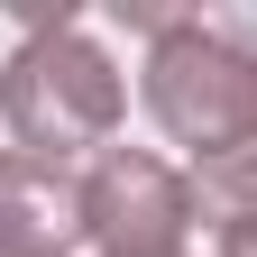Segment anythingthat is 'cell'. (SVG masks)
I'll return each instance as SVG.
<instances>
[{
	"mask_svg": "<svg viewBox=\"0 0 257 257\" xmlns=\"http://www.w3.org/2000/svg\"><path fill=\"white\" fill-rule=\"evenodd\" d=\"M128 119V83L101 55L83 19H28V37L0 64V128L19 138V156L74 166V156L110 147Z\"/></svg>",
	"mask_w": 257,
	"mask_h": 257,
	"instance_id": "1",
	"label": "cell"
},
{
	"mask_svg": "<svg viewBox=\"0 0 257 257\" xmlns=\"http://www.w3.org/2000/svg\"><path fill=\"white\" fill-rule=\"evenodd\" d=\"M138 101H147V119L166 128L175 147H193V166H202V156H230V147L257 138V46L239 28H220V19L193 10L175 37L147 46Z\"/></svg>",
	"mask_w": 257,
	"mask_h": 257,
	"instance_id": "2",
	"label": "cell"
},
{
	"mask_svg": "<svg viewBox=\"0 0 257 257\" xmlns=\"http://www.w3.org/2000/svg\"><path fill=\"white\" fill-rule=\"evenodd\" d=\"M193 220V175L156 147H101L83 166V239L101 257H184Z\"/></svg>",
	"mask_w": 257,
	"mask_h": 257,
	"instance_id": "3",
	"label": "cell"
},
{
	"mask_svg": "<svg viewBox=\"0 0 257 257\" xmlns=\"http://www.w3.org/2000/svg\"><path fill=\"white\" fill-rule=\"evenodd\" d=\"M83 248V175L0 147V257H74Z\"/></svg>",
	"mask_w": 257,
	"mask_h": 257,
	"instance_id": "4",
	"label": "cell"
},
{
	"mask_svg": "<svg viewBox=\"0 0 257 257\" xmlns=\"http://www.w3.org/2000/svg\"><path fill=\"white\" fill-rule=\"evenodd\" d=\"M193 211H211L220 230H230V220H257V138L193 166Z\"/></svg>",
	"mask_w": 257,
	"mask_h": 257,
	"instance_id": "5",
	"label": "cell"
},
{
	"mask_svg": "<svg viewBox=\"0 0 257 257\" xmlns=\"http://www.w3.org/2000/svg\"><path fill=\"white\" fill-rule=\"evenodd\" d=\"M220 257H257V220H230L220 230Z\"/></svg>",
	"mask_w": 257,
	"mask_h": 257,
	"instance_id": "6",
	"label": "cell"
}]
</instances>
